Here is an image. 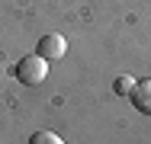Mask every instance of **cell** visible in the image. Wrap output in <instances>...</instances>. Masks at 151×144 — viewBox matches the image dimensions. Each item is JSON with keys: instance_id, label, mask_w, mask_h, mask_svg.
<instances>
[{"instance_id": "cell-1", "label": "cell", "mask_w": 151, "mask_h": 144, "mask_svg": "<svg viewBox=\"0 0 151 144\" xmlns=\"http://www.w3.org/2000/svg\"><path fill=\"white\" fill-rule=\"evenodd\" d=\"M45 77H48V58H42V55H26L16 64V80L26 86L45 83Z\"/></svg>"}, {"instance_id": "cell-2", "label": "cell", "mask_w": 151, "mask_h": 144, "mask_svg": "<svg viewBox=\"0 0 151 144\" xmlns=\"http://www.w3.org/2000/svg\"><path fill=\"white\" fill-rule=\"evenodd\" d=\"M35 51L42 58H48V61H55V58H61L68 51V42H64V35H58V32H48V35L39 38V48Z\"/></svg>"}, {"instance_id": "cell-3", "label": "cell", "mask_w": 151, "mask_h": 144, "mask_svg": "<svg viewBox=\"0 0 151 144\" xmlns=\"http://www.w3.org/2000/svg\"><path fill=\"white\" fill-rule=\"evenodd\" d=\"M129 99H132V106H135L138 112L151 115V80H138V83L132 86Z\"/></svg>"}, {"instance_id": "cell-4", "label": "cell", "mask_w": 151, "mask_h": 144, "mask_svg": "<svg viewBox=\"0 0 151 144\" xmlns=\"http://www.w3.org/2000/svg\"><path fill=\"white\" fill-rule=\"evenodd\" d=\"M29 144H64V141H61L55 131H35L29 138Z\"/></svg>"}, {"instance_id": "cell-5", "label": "cell", "mask_w": 151, "mask_h": 144, "mask_svg": "<svg viewBox=\"0 0 151 144\" xmlns=\"http://www.w3.org/2000/svg\"><path fill=\"white\" fill-rule=\"evenodd\" d=\"M132 86H135V80L125 74V77H119V80H116V86H113V90H116L119 96H125V93H132Z\"/></svg>"}]
</instances>
